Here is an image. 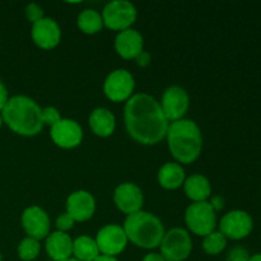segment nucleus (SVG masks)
Wrapping results in <instances>:
<instances>
[{
    "instance_id": "f8f14e48",
    "label": "nucleus",
    "mask_w": 261,
    "mask_h": 261,
    "mask_svg": "<svg viewBox=\"0 0 261 261\" xmlns=\"http://www.w3.org/2000/svg\"><path fill=\"white\" fill-rule=\"evenodd\" d=\"M50 135L53 142L64 149L78 147L83 140V130L81 125L75 120L63 119V117L51 126Z\"/></svg>"
},
{
    "instance_id": "2eb2a0df",
    "label": "nucleus",
    "mask_w": 261,
    "mask_h": 261,
    "mask_svg": "<svg viewBox=\"0 0 261 261\" xmlns=\"http://www.w3.org/2000/svg\"><path fill=\"white\" fill-rule=\"evenodd\" d=\"M96 211V200L93 195L86 190L74 191L66 200V213L75 222H86L93 217Z\"/></svg>"
},
{
    "instance_id": "bb28decb",
    "label": "nucleus",
    "mask_w": 261,
    "mask_h": 261,
    "mask_svg": "<svg viewBox=\"0 0 261 261\" xmlns=\"http://www.w3.org/2000/svg\"><path fill=\"white\" fill-rule=\"evenodd\" d=\"M25 17H27V19L30 20V22H38V20H41L43 18L42 8H41L40 5L35 4V3L28 4L27 7H25Z\"/></svg>"
},
{
    "instance_id": "a878e982",
    "label": "nucleus",
    "mask_w": 261,
    "mask_h": 261,
    "mask_svg": "<svg viewBox=\"0 0 261 261\" xmlns=\"http://www.w3.org/2000/svg\"><path fill=\"white\" fill-rule=\"evenodd\" d=\"M41 116H42L43 126H45V125L53 126V125H55L59 120H61L60 112H59V110L55 109V107H45V109H42Z\"/></svg>"
},
{
    "instance_id": "20e7f679",
    "label": "nucleus",
    "mask_w": 261,
    "mask_h": 261,
    "mask_svg": "<svg viewBox=\"0 0 261 261\" xmlns=\"http://www.w3.org/2000/svg\"><path fill=\"white\" fill-rule=\"evenodd\" d=\"M124 231L127 241L142 249H155L165 236V227L161 219L149 212L139 211L126 217Z\"/></svg>"
},
{
    "instance_id": "a211bd4d",
    "label": "nucleus",
    "mask_w": 261,
    "mask_h": 261,
    "mask_svg": "<svg viewBox=\"0 0 261 261\" xmlns=\"http://www.w3.org/2000/svg\"><path fill=\"white\" fill-rule=\"evenodd\" d=\"M46 251L55 261L70 259L73 255V240L65 232H54L46 240Z\"/></svg>"
},
{
    "instance_id": "4be33fe9",
    "label": "nucleus",
    "mask_w": 261,
    "mask_h": 261,
    "mask_svg": "<svg viewBox=\"0 0 261 261\" xmlns=\"http://www.w3.org/2000/svg\"><path fill=\"white\" fill-rule=\"evenodd\" d=\"M74 259L79 261H94L99 256L96 240L89 236H81L73 241Z\"/></svg>"
},
{
    "instance_id": "4468645a",
    "label": "nucleus",
    "mask_w": 261,
    "mask_h": 261,
    "mask_svg": "<svg viewBox=\"0 0 261 261\" xmlns=\"http://www.w3.org/2000/svg\"><path fill=\"white\" fill-rule=\"evenodd\" d=\"M31 35L33 42L43 50H51L56 47L61 40L60 27L53 18L47 17H43L41 20L33 23Z\"/></svg>"
},
{
    "instance_id": "473e14b6",
    "label": "nucleus",
    "mask_w": 261,
    "mask_h": 261,
    "mask_svg": "<svg viewBox=\"0 0 261 261\" xmlns=\"http://www.w3.org/2000/svg\"><path fill=\"white\" fill-rule=\"evenodd\" d=\"M143 261H166L163 259V256L161 254H157V252H152V254H148L147 256L143 259Z\"/></svg>"
},
{
    "instance_id": "39448f33",
    "label": "nucleus",
    "mask_w": 261,
    "mask_h": 261,
    "mask_svg": "<svg viewBox=\"0 0 261 261\" xmlns=\"http://www.w3.org/2000/svg\"><path fill=\"white\" fill-rule=\"evenodd\" d=\"M161 255L166 261H184L193 250V241L184 228H172L166 232L161 242Z\"/></svg>"
},
{
    "instance_id": "f704fd0d",
    "label": "nucleus",
    "mask_w": 261,
    "mask_h": 261,
    "mask_svg": "<svg viewBox=\"0 0 261 261\" xmlns=\"http://www.w3.org/2000/svg\"><path fill=\"white\" fill-rule=\"evenodd\" d=\"M249 261H261V254L252 255V256H250Z\"/></svg>"
},
{
    "instance_id": "9b49d317",
    "label": "nucleus",
    "mask_w": 261,
    "mask_h": 261,
    "mask_svg": "<svg viewBox=\"0 0 261 261\" xmlns=\"http://www.w3.org/2000/svg\"><path fill=\"white\" fill-rule=\"evenodd\" d=\"M96 244L102 255L115 257L125 250L127 245V237L122 227L117 224H107L102 227L97 233Z\"/></svg>"
},
{
    "instance_id": "b1692460",
    "label": "nucleus",
    "mask_w": 261,
    "mask_h": 261,
    "mask_svg": "<svg viewBox=\"0 0 261 261\" xmlns=\"http://www.w3.org/2000/svg\"><path fill=\"white\" fill-rule=\"evenodd\" d=\"M227 239L219 231L206 234L203 241V249L209 255H218L226 249Z\"/></svg>"
},
{
    "instance_id": "c756f323",
    "label": "nucleus",
    "mask_w": 261,
    "mask_h": 261,
    "mask_svg": "<svg viewBox=\"0 0 261 261\" xmlns=\"http://www.w3.org/2000/svg\"><path fill=\"white\" fill-rule=\"evenodd\" d=\"M8 89L5 87V84L0 81V111H3V109L5 107L8 102Z\"/></svg>"
},
{
    "instance_id": "4c0bfd02",
    "label": "nucleus",
    "mask_w": 261,
    "mask_h": 261,
    "mask_svg": "<svg viewBox=\"0 0 261 261\" xmlns=\"http://www.w3.org/2000/svg\"><path fill=\"white\" fill-rule=\"evenodd\" d=\"M0 261H3V256H2V254H0Z\"/></svg>"
},
{
    "instance_id": "72a5a7b5",
    "label": "nucleus",
    "mask_w": 261,
    "mask_h": 261,
    "mask_svg": "<svg viewBox=\"0 0 261 261\" xmlns=\"http://www.w3.org/2000/svg\"><path fill=\"white\" fill-rule=\"evenodd\" d=\"M94 261H119L114 256H106V255H99Z\"/></svg>"
},
{
    "instance_id": "f3484780",
    "label": "nucleus",
    "mask_w": 261,
    "mask_h": 261,
    "mask_svg": "<svg viewBox=\"0 0 261 261\" xmlns=\"http://www.w3.org/2000/svg\"><path fill=\"white\" fill-rule=\"evenodd\" d=\"M143 36L133 28L121 31L115 38V48L124 59H137L143 53Z\"/></svg>"
},
{
    "instance_id": "6e6552de",
    "label": "nucleus",
    "mask_w": 261,
    "mask_h": 261,
    "mask_svg": "<svg viewBox=\"0 0 261 261\" xmlns=\"http://www.w3.org/2000/svg\"><path fill=\"white\" fill-rule=\"evenodd\" d=\"M252 228H254L252 217L247 212L240 209L228 212L219 222V229H221L219 232L227 240L239 241L246 239L252 232Z\"/></svg>"
},
{
    "instance_id": "ddd939ff",
    "label": "nucleus",
    "mask_w": 261,
    "mask_h": 261,
    "mask_svg": "<svg viewBox=\"0 0 261 261\" xmlns=\"http://www.w3.org/2000/svg\"><path fill=\"white\" fill-rule=\"evenodd\" d=\"M114 200L122 213L130 216L142 211L144 196L139 186L133 182H124L117 186L115 190Z\"/></svg>"
},
{
    "instance_id": "aec40b11",
    "label": "nucleus",
    "mask_w": 261,
    "mask_h": 261,
    "mask_svg": "<svg viewBox=\"0 0 261 261\" xmlns=\"http://www.w3.org/2000/svg\"><path fill=\"white\" fill-rule=\"evenodd\" d=\"M184 189L185 194L189 199L194 203H200V201H206V199L212 194V186L208 178L203 175H191L190 177L185 178L184 182Z\"/></svg>"
},
{
    "instance_id": "412c9836",
    "label": "nucleus",
    "mask_w": 261,
    "mask_h": 261,
    "mask_svg": "<svg viewBox=\"0 0 261 261\" xmlns=\"http://www.w3.org/2000/svg\"><path fill=\"white\" fill-rule=\"evenodd\" d=\"M158 182L167 190H175L185 182V171L178 163H165L158 172Z\"/></svg>"
},
{
    "instance_id": "7ed1b4c3",
    "label": "nucleus",
    "mask_w": 261,
    "mask_h": 261,
    "mask_svg": "<svg viewBox=\"0 0 261 261\" xmlns=\"http://www.w3.org/2000/svg\"><path fill=\"white\" fill-rule=\"evenodd\" d=\"M166 138L170 152L180 163L195 162L203 149L200 127L193 120L181 119L171 122Z\"/></svg>"
},
{
    "instance_id": "e433bc0d",
    "label": "nucleus",
    "mask_w": 261,
    "mask_h": 261,
    "mask_svg": "<svg viewBox=\"0 0 261 261\" xmlns=\"http://www.w3.org/2000/svg\"><path fill=\"white\" fill-rule=\"evenodd\" d=\"M3 125V119H2V115H0V127H2Z\"/></svg>"
},
{
    "instance_id": "c85d7f7f",
    "label": "nucleus",
    "mask_w": 261,
    "mask_h": 261,
    "mask_svg": "<svg viewBox=\"0 0 261 261\" xmlns=\"http://www.w3.org/2000/svg\"><path fill=\"white\" fill-rule=\"evenodd\" d=\"M74 223H75V221H74L66 212L65 213L60 214V216L58 217V219H56V227H58V229L60 232H65V233L66 231L73 228Z\"/></svg>"
},
{
    "instance_id": "423d86ee",
    "label": "nucleus",
    "mask_w": 261,
    "mask_h": 261,
    "mask_svg": "<svg viewBox=\"0 0 261 261\" xmlns=\"http://www.w3.org/2000/svg\"><path fill=\"white\" fill-rule=\"evenodd\" d=\"M185 222L194 234L205 237L216 228L217 214L209 201L194 203L186 209Z\"/></svg>"
},
{
    "instance_id": "c9c22d12",
    "label": "nucleus",
    "mask_w": 261,
    "mask_h": 261,
    "mask_svg": "<svg viewBox=\"0 0 261 261\" xmlns=\"http://www.w3.org/2000/svg\"><path fill=\"white\" fill-rule=\"evenodd\" d=\"M65 261H79V260L74 259V257H70V259H68V260H65Z\"/></svg>"
},
{
    "instance_id": "393cba45",
    "label": "nucleus",
    "mask_w": 261,
    "mask_h": 261,
    "mask_svg": "<svg viewBox=\"0 0 261 261\" xmlns=\"http://www.w3.org/2000/svg\"><path fill=\"white\" fill-rule=\"evenodd\" d=\"M40 242L32 237H25L18 245V256L23 261H32L40 254Z\"/></svg>"
},
{
    "instance_id": "f257e3e1",
    "label": "nucleus",
    "mask_w": 261,
    "mask_h": 261,
    "mask_svg": "<svg viewBox=\"0 0 261 261\" xmlns=\"http://www.w3.org/2000/svg\"><path fill=\"white\" fill-rule=\"evenodd\" d=\"M124 121L130 137L145 145L160 143L166 138L170 125L160 102L147 93L135 94L127 99Z\"/></svg>"
},
{
    "instance_id": "dca6fc26",
    "label": "nucleus",
    "mask_w": 261,
    "mask_h": 261,
    "mask_svg": "<svg viewBox=\"0 0 261 261\" xmlns=\"http://www.w3.org/2000/svg\"><path fill=\"white\" fill-rule=\"evenodd\" d=\"M22 226L28 237L42 240L50 231V218L42 208L33 205L23 212Z\"/></svg>"
},
{
    "instance_id": "1a4fd4ad",
    "label": "nucleus",
    "mask_w": 261,
    "mask_h": 261,
    "mask_svg": "<svg viewBox=\"0 0 261 261\" xmlns=\"http://www.w3.org/2000/svg\"><path fill=\"white\" fill-rule=\"evenodd\" d=\"M135 88L134 76L125 69H116L107 75L103 84V92L114 102L127 101Z\"/></svg>"
},
{
    "instance_id": "7c9ffc66",
    "label": "nucleus",
    "mask_w": 261,
    "mask_h": 261,
    "mask_svg": "<svg viewBox=\"0 0 261 261\" xmlns=\"http://www.w3.org/2000/svg\"><path fill=\"white\" fill-rule=\"evenodd\" d=\"M223 204H224V200L221 198V196L216 195V196H213V198H212L211 205H212V208L214 209V212H216V213L218 211H221L222 208H223Z\"/></svg>"
},
{
    "instance_id": "f03ea898",
    "label": "nucleus",
    "mask_w": 261,
    "mask_h": 261,
    "mask_svg": "<svg viewBox=\"0 0 261 261\" xmlns=\"http://www.w3.org/2000/svg\"><path fill=\"white\" fill-rule=\"evenodd\" d=\"M42 109L27 96H14L8 99L2 111L3 122L10 130L23 137H33L42 130Z\"/></svg>"
},
{
    "instance_id": "6ab92c4d",
    "label": "nucleus",
    "mask_w": 261,
    "mask_h": 261,
    "mask_svg": "<svg viewBox=\"0 0 261 261\" xmlns=\"http://www.w3.org/2000/svg\"><path fill=\"white\" fill-rule=\"evenodd\" d=\"M89 126L92 132L102 138L110 137L116 127V119L110 110L98 107L93 110L89 116Z\"/></svg>"
},
{
    "instance_id": "5701e85b",
    "label": "nucleus",
    "mask_w": 261,
    "mask_h": 261,
    "mask_svg": "<svg viewBox=\"0 0 261 261\" xmlns=\"http://www.w3.org/2000/svg\"><path fill=\"white\" fill-rule=\"evenodd\" d=\"M78 27L82 32L87 35H94L103 27V19L98 12L93 9H84L78 15Z\"/></svg>"
},
{
    "instance_id": "0eeeda50",
    "label": "nucleus",
    "mask_w": 261,
    "mask_h": 261,
    "mask_svg": "<svg viewBox=\"0 0 261 261\" xmlns=\"http://www.w3.org/2000/svg\"><path fill=\"white\" fill-rule=\"evenodd\" d=\"M102 19L107 28L114 31L129 30L137 19V9L134 4L126 0H114L106 4L102 10Z\"/></svg>"
},
{
    "instance_id": "9d476101",
    "label": "nucleus",
    "mask_w": 261,
    "mask_h": 261,
    "mask_svg": "<svg viewBox=\"0 0 261 261\" xmlns=\"http://www.w3.org/2000/svg\"><path fill=\"white\" fill-rule=\"evenodd\" d=\"M160 105L168 122H173L184 119L190 106V97L184 88L172 86L166 89Z\"/></svg>"
},
{
    "instance_id": "cd10ccee",
    "label": "nucleus",
    "mask_w": 261,
    "mask_h": 261,
    "mask_svg": "<svg viewBox=\"0 0 261 261\" xmlns=\"http://www.w3.org/2000/svg\"><path fill=\"white\" fill-rule=\"evenodd\" d=\"M250 254L245 247L236 246L232 250H229L227 255V261H249Z\"/></svg>"
},
{
    "instance_id": "2f4dec72",
    "label": "nucleus",
    "mask_w": 261,
    "mask_h": 261,
    "mask_svg": "<svg viewBox=\"0 0 261 261\" xmlns=\"http://www.w3.org/2000/svg\"><path fill=\"white\" fill-rule=\"evenodd\" d=\"M149 63H150V56H149V54H148V53L143 51L140 55H138L137 64L139 66H147Z\"/></svg>"
}]
</instances>
